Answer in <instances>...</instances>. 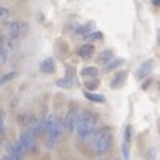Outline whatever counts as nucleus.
<instances>
[{
  "instance_id": "5",
  "label": "nucleus",
  "mask_w": 160,
  "mask_h": 160,
  "mask_svg": "<svg viewBox=\"0 0 160 160\" xmlns=\"http://www.w3.org/2000/svg\"><path fill=\"white\" fill-rule=\"evenodd\" d=\"M152 70H154V59H146V61L137 68L135 75H137L138 79H146V78L152 73Z\"/></svg>"
},
{
  "instance_id": "15",
  "label": "nucleus",
  "mask_w": 160,
  "mask_h": 160,
  "mask_svg": "<svg viewBox=\"0 0 160 160\" xmlns=\"http://www.w3.org/2000/svg\"><path fill=\"white\" fill-rule=\"evenodd\" d=\"M16 72H9V73H5L3 76H0V86H3V84H6V82H9L11 79H14L16 78Z\"/></svg>"
},
{
  "instance_id": "6",
  "label": "nucleus",
  "mask_w": 160,
  "mask_h": 160,
  "mask_svg": "<svg viewBox=\"0 0 160 160\" xmlns=\"http://www.w3.org/2000/svg\"><path fill=\"white\" fill-rule=\"evenodd\" d=\"M76 113H78V109L72 107V109L67 112V115H65L64 126H65V129H67L68 132H73V131L76 129V126H75V117H76Z\"/></svg>"
},
{
  "instance_id": "27",
  "label": "nucleus",
  "mask_w": 160,
  "mask_h": 160,
  "mask_svg": "<svg viewBox=\"0 0 160 160\" xmlns=\"http://www.w3.org/2000/svg\"><path fill=\"white\" fill-rule=\"evenodd\" d=\"M152 3H154V5H157V6H160V0H152Z\"/></svg>"
},
{
  "instance_id": "22",
  "label": "nucleus",
  "mask_w": 160,
  "mask_h": 160,
  "mask_svg": "<svg viewBox=\"0 0 160 160\" xmlns=\"http://www.w3.org/2000/svg\"><path fill=\"white\" fill-rule=\"evenodd\" d=\"M131 131H132V129H131V126L128 124V126H126V129H124V137H123V142H126V143H129V142H131V134H132Z\"/></svg>"
},
{
  "instance_id": "21",
  "label": "nucleus",
  "mask_w": 160,
  "mask_h": 160,
  "mask_svg": "<svg viewBox=\"0 0 160 160\" xmlns=\"http://www.w3.org/2000/svg\"><path fill=\"white\" fill-rule=\"evenodd\" d=\"M30 120H31V115H25V113L19 115V118H17V121H19L20 124H27V126H28Z\"/></svg>"
},
{
  "instance_id": "29",
  "label": "nucleus",
  "mask_w": 160,
  "mask_h": 160,
  "mask_svg": "<svg viewBox=\"0 0 160 160\" xmlns=\"http://www.w3.org/2000/svg\"><path fill=\"white\" fill-rule=\"evenodd\" d=\"M100 160H104V159H100Z\"/></svg>"
},
{
  "instance_id": "11",
  "label": "nucleus",
  "mask_w": 160,
  "mask_h": 160,
  "mask_svg": "<svg viewBox=\"0 0 160 160\" xmlns=\"http://www.w3.org/2000/svg\"><path fill=\"white\" fill-rule=\"evenodd\" d=\"M20 27H23V23H20V22H12V23L9 25V28H8L9 38H17V36L20 34V31H22Z\"/></svg>"
},
{
  "instance_id": "26",
  "label": "nucleus",
  "mask_w": 160,
  "mask_h": 160,
  "mask_svg": "<svg viewBox=\"0 0 160 160\" xmlns=\"http://www.w3.org/2000/svg\"><path fill=\"white\" fill-rule=\"evenodd\" d=\"M2 160H14V159H12L9 154H8V156H3V159H2Z\"/></svg>"
},
{
  "instance_id": "23",
  "label": "nucleus",
  "mask_w": 160,
  "mask_h": 160,
  "mask_svg": "<svg viewBox=\"0 0 160 160\" xmlns=\"http://www.w3.org/2000/svg\"><path fill=\"white\" fill-rule=\"evenodd\" d=\"M5 131V113L0 112V134H3Z\"/></svg>"
},
{
  "instance_id": "12",
  "label": "nucleus",
  "mask_w": 160,
  "mask_h": 160,
  "mask_svg": "<svg viewBox=\"0 0 160 160\" xmlns=\"http://www.w3.org/2000/svg\"><path fill=\"white\" fill-rule=\"evenodd\" d=\"M123 64H124V59H123V58H113V59H112V61L107 64L106 67H104V70H106V72L117 70V68H118V67H121Z\"/></svg>"
},
{
  "instance_id": "8",
  "label": "nucleus",
  "mask_w": 160,
  "mask_h": 160,
  "mask_svg": "<svg viewBox=\"0 0 160 160\" xmlns=\"http://www.w3.org/2000/svg\"><path fill=\"white\" fill-rule=\"evenodd\" d=\"M93 53H95V48H93V45H90V44H86V45H82V47L78 48V56L82 58V59L92 58Z\"/></svg>"
},
{
  "instance_id": "25",
  "label": "nucleus",
  "mask_w": 160,
  "mask_h": 160,
  "mask_svg": "<svg viewBox=\"0 0 160 160\" xmlns=\"http://www.w3.org/2000/svg\"><path fill=\"white\" fill-rule=\"evenodd\" d=\"M9 14V11L8 9H5V8H0V17H6Z\"/></svg>"
},
{
  "instance_id": "1",
  "label": "nucleus",
  "mask_w": 160,
  "mask_h": 160,
  "mask_svg": "<svg viewBox=\"0 0 160 160\" xmlns=\"http://www.w3.org/2000/svg\"><path fill=\"white\" fill-rule=\"evenodd\" d=\"M45 132H47L45 146L48 149H53L61 132H62V123L56 118V115H50L45 118Z\"/></svg>"
},
{
  "instance_id": "4",
  "label": "nucleus",
  "mask_w": 160,
  "mask_h": 160,
  "mask_svg": "<svg viewBox=\"0 0 160 160\" xmlns=\"http://www.w3.org/2000/svg\"><path fill=\"white\" fill-rule=\"evenodd\" d=\"M19 145L22 146L23 151H33L34 149V145H36V137L31 135L28 131H25L19 137Z\"/></svg>"
},
{
  "instance_id": "19",
  "label": "nucleus",
  "mask_w": 160,
  "mask_h": 160,
  "mask_svg": "<svg viewBox=\"0 0 160 160\" xmlns=\"http://www.w3.org/2000/svg\"><path fill=\"white\" fill-rule=\"evenodd\" d=\"M90 27H92V23L82 25V27H79V28L76 30V33H78V34H86V36H87V34H90V30H92Z\"/></svg>"
},
{
  "instance_id": "18",
  "label": "nucleus",
  "mask_w": 160,
  "mask_h": 160,
  "mask_svg": "<svg viewBox=\"0 0 160 160\" xmlns=\"http://www.w3.org/2000/svg\"><path fill=\"white\" fill-rule=\"evenodd\" d=\"M98 86H100V81H98L97 78L92 79V81H89V79L86 81V89H87V90H95Z\"/></svg>"
},
{
  "instance_id": "14",
  "label": "nucleus",
  "mask_w": 160,
  "mask_h": 160,
  "mask_svg": "<svg viewBox=\"0 0 160 160\" xmlns=\"http://www.w3.org/2000/svg\"><path fill=\"white\" fill-rule=\"evenodd\" d=\"M84 97H86L87 100H90V101H93V103H104V101H106V98H104V95H100V93H92V92H84Z\"/></svg>"
},
{
  "instance_id": "28",
  "label": "nucleus",
  "mask_w": 160,
  "mask_h": 160,
  "mask_svg": "<svg viewBox=\"0 0 160 160\" xmlns=\"http://www.w3.org/2000/svg\"><path fill=\"white\" fill-rule=\"evenodd\" d=\"M157 42H159V45H160V30H159V36H157Z\"/></svg>"
},
{
  "instance_id": "9",
  "label": "nucleus",
  "mask_w": 160,
  "mask_h": 160,
  "mask_svg": "<svg viewBox=\"0 0 160 160\" xmlns=\"http://www.w3.org/2000/svg\"><path fill=\"white\" fill-rule=\"evenodd\" d=\"M56 65H54V59L53 58H47L41 62V72L42 73H53Z\"/></svg>"
},
{
  "instance_id": "2",
  "label": "nucleus",
  "mask_w": 160,
  "mask_h": 160,
  "mask_svg": "<svg viewBox=\"0 0 160 160\" xmlns=\"http://www.w3.org/2000/svg\"><path fill=\"white\" fill-rule=\"evenodd\" d=\"M97 126H98V120H97V117L87 112V115L84 117V120L78 124V128H76V134H78L79 138H84V140H87V138H93V137L97 135V129H98Z\"/></svg>"
},
{
  "instance_id": "3",
  "label": "nucleus",
  "mask_w": 160,
  "mask_h": 160,
  "mask_svg": "<svg viewBox=\"0 0 160 160\" xmlns=\"http://www.w3.org/2000/svg\"><path fill=\"white\" fill-rule=\"evenodd\" d=\"M112 134L107 131V129H103L100 132H97V135L93 137V143H92V148H93V152L101 156V154H106L107 151L110 149L112 146Z\"/></svg>"
},
{
  "instance_id": "20",
  "label": "nucleus",
  "mask_w": 160,
  "mask_h": 160,
  "mask_svg": "<svg viewBox=\"0 0 160 160\" xmlns=\"http://www.w3.org/2000/svg\"><path fill=\"white\" fill-rule=\"evenodd\" d=\"M121 154H123L124 160H129V143L123 142V145H121Z\"/></svg>"
},
{
  "instance_id": "16",
  "label": "nucleus",
  "mask_w": 160,
  "mask_h": 160,
  "mask_svg": "<svg viewBox=\"0 0 160 160\" xmlns=\"http://www.w3.org/2000/svg\"><path fill=\"white\" fill-rule=\"evenodd\" d=\"M56 86L58 87H62V89H67V87H72L73 86V81H70L68 78H62V79H58L56 81Z\"/></svg>"
},
{
  "instance_id": "10",
  "label": "nucleus",
  "mask_w": 160,
  "mask_h": 160,
  "mask_svg": "<svg viewBox=\"0 0 160 160\" xmlns=\"http://www.w3.org/2000/svg\"><path fill=\"white\" fill-rule=\"evenodd\" d=\"M98 68L97 67H84L82 70H81V75L84 76V78H87V79H95L97 76H98Z\"/></svg>"
},
{
  "instance_id": "24",
  "label": "nucleus",
  "mask_w": 160,
  "mask_h": 160,
  "mask_svg": "<svg viewBox=\"0 0 160 160\" xmlns=\"http://www.w3.org/2000/svg\"><path fill=\"white\" fill-rule=\"evenodd\" d=\"M6 61V50L3 47H0V64H3Z\"/></svg>"
},
{
  "instance_id": "7",
  "label": "nucleus",
  "mask_w": 160,
  "mask_h": 160,
  "mask_svg": "<svg viewBox=\"0 0 160 160\" xmlns=\"http://www.w3.org/2000/svg\"><path fill=\"white\" fill-rule=\"evenodd\" d=\"M126 76H128V73H126L124 70H120V72L112 78V81H110V87H112V89H118V87L124 82Z\"/></svg>"
},
{
  "instance_id": "17",
  "label": "nucleus",
  "mask_w": 160,
  "mask_h": 160,
  "mask_svg": "<svg viewBox=\"0 0 160 160\" xmlns=\"http://www.w3.org/2000/svg\"><path fill=\"white\" fill-rule=\"evenodd\" d=\"M84 38H86V41H98V39H103V33L93 31V33H90V34H87Z\"/></svg>"
},
{
  "instance_id": "13",
  "label": "nucleus",
  "mask_w": 160,
  "mask_h": 160,
  "mask_svg": "<svg viewBox=\"0 0 160 160\" xmlns=\"http://www.w3.org/2000/svg\"><path fill=\"white\" fill-rule=\"evenodd\" d=\"M112 59H113V52H112V50H104V52H101L100 56H98V62H100V64H106V65Z\"/></svg>"
}]
</instances>
